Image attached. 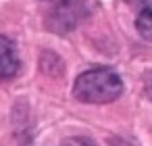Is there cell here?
<instances>
[{
	"instance_id": "cell-1",
	"label": "cell",
	"mask_w": 152,
	"mask_h": 146,
	"mask_svg": "<svg viewBox=\"0 0 152 146\" xmlns=\"http://www.w3.org/2000/svg\"><path fill=\"white\" fill-rule=\"evenodd\" d=\"M73 94L81 102L90 104H104L113 102L123 94V81L121 77L108 69V67H96L90 71H83L73 88Z\"/></svg>"
},
{
	"instance_id": "cell-2",
	"label": "cell",
	"mask_w": 152,
	"mask_h": 146,
	"mask_svg": "<svg viewBox=\"0 0 152 146\" xmlns=\"http://www.w3.org/2000/svg\"><path fill=\"white\" fill-rule=\"evenodd\" d=\"M83 4L81 2H73V0H65V2H58L46 17V27L58 36L71 32L73 27H77V23L83 19Z\"/></svg>"
},
{
	"instance_id": "cell-3",
	"label": "cell",
	"mask_w": 152,
	"mask_h": 146,
	"mask_svg": "<svg viewBox=\"0 0 152 146\" xmlns=\"http://www.w3.org/2000/svg\"><path fill=\"white\" fill-rule=\"evenodd\" d=\"M19 56L13 40L0 34V79H11L19 71Z\"/></svg>"
},
{
	"instance_id": "cell-4",
	"label": "cell",
	"mask_w": 152,
	"mask_h": 146,
	"mask_svg": "<svg viewBox=\"0 0 152 146\" xmlns=\"http://www.w3.org/2000/svg\"><path fill=\"white\" fill-rule=\"evenodd\" d=\"M135 27H137V32L144 40L152 42V9L140 11V15L135 19Z\"/></svg>"
},
{
	"instance_id": "cell-5",
	"label": "cell",
	"mask_w": 152,
	"mask_h": 146,
	"mask_svg": "<svg viewBox=\"0 0 152 146\" xmlns=\"http://www.w3.org/2000/svg\"><path fill=\"white\" fill-rule=\"evenodd\" d=\"M63 146H94V142H92V140H88V138L73 136V138H67V140H63Z\"/></svg>"
},
{
	"instance_id": "cell-6",
	"label": "cell",
	"mask_w": 152,
	"mask_h": 146,
	"mask_svg": "<svg viewBox=\"0 0 152 146\" xmlns=\"http://www.w3.org/2000/svg\"><path fill=\"white\" fill-rule=\"evenodd\" d=\"M131 2H133L135 7H140L142 11H144V9H152V0H131Z\"/></svg>"
},
{
	"instance_id": "cell-7",
	"label": "cell",
	"mask_w": 152,
	"mask_h": 146,
	"mask_svg": "<svg viewBox=\"0 0 152 146\" xmlns=\"http://www.w3.org/2000/svg\"><path fill=\"white\" fill-rule=\"evenodd\" d=\"M110 146H135V144H131L123 138H115V140H110Z\"/></svg>"
},
{
	"instance_id": "cell-8",
	"label": "cell",
	"mask_w": 152,
	"mask_h": 146,
	"mask_svg": "<svg viewBox=\"0 0 152 146\" xmlns=\"http://www.w3.org/2000/svg\"><path fill=\"white\" fill-rule=\"evenodd\" d=\"M146 94H148V98L152 100V75L146 77Z\"/></svg>"
},
{
	"instance_id": "cell-9",
	"label": "cell",
	"mask_w": 152,
	"mask_h": 146,
	"mask_svg": "<svg viewBox=\"0 0 152 146\" xmlns=\"http://www.w3.org/2000/svg\"><path fill=\"white\" fill-rule=\"evenodd\" d=\"M46 2H54V4H58V2H65V0H46Z\"/></svg>"
}]
</instances>
